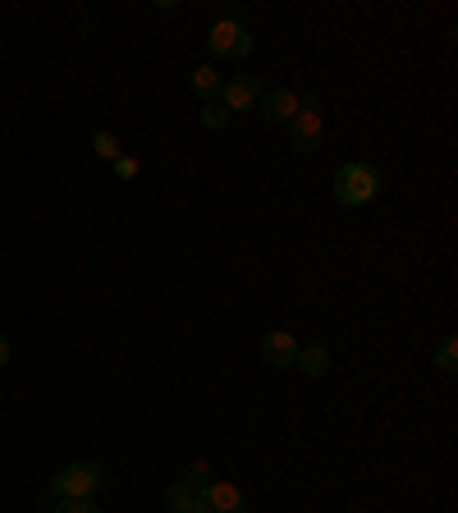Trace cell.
Wrapping results in <instances>:
<instances>
[{"instance_id":"13","label":"cell","mask_w":458,"mask_h":513,"mask_svg":"<svg viewBox=\"0 0 458 513\" xmlns=\"http://www.w3.org/2000/svg\"><path fill=\"white\" fill-rule=\"evenodd\" d=\"M454 362H458V339H454V335H445V339L436 344V367H440L445 376H454V372H458Z\"/></svg>"},{"instance_id":"15","label":"cell","mask_w":458,"mask_h":513,"mask_svg":"<svg viewBox=\"0 0 458 513\" xmlns=\"http://www.w3.org/2000/svg\"><path fill=\"white\" fill-rule=\"evenodd\" d=\"M51 513H101V509L92 500H60Z\"/></svg>"},{"instance_id":"4","label":"cell","mask_w":458,"mask_h":513,"mask_svg":"<svg viewBox=\"0 0 458 513\" xmlns=\"http://www.w3.org/2000/svg\"><path fill=\"white\" fill-rule=\"evenodd\" d=\"M207 46L216 60H248L252 55V33L239 19H216L207 33Z\"/></svg>"},{"instance_id":"6","label":"cell","mask_w":458,"mask_h":513,"mask_svg":"<svg viewBox=\"0 0 458 513\" xmlns=\"http://www.w3.org/2000/svg\"><path fill=\"white\" fill-rule=\"evenodd\" d=\"M262 78L257 74H234V78H225V83H220V106L229 110V115H234V110H252L257 106V101H262Z\"/></svg>"},{"instance_id":"8","label":"cell","mask_w":458,"mask_h":513,"mask_svg":"<svg viewBox=\"0 0 458 513\" xmlns=\"http://www.w3.org/2000/svg\"><path fill=\"white\" fill-rule=\"evenodd\" d=\"M298 349H303V344H298L289 330H271V335L262 339V358L271 362V367H294Z\"/></svg>"},{"instance_id":"5","label":"cell","mask_w":458,"mask_h":513,"mask_svg":"<svg viewBox=\"0 0 458 513\" xmlns=\"http://www.w3.org/2000/svg\"><path fill=\"white\" fill-rule=\"evenodd\" d=\"M193 513H248V500H243V491L229 486V481H207V486H197Z\"/></svg>"},{"instance_id":"14","label":"cell","mask_w":458,"mask_h":513,"mask_svg":"<svg viewBox=\"0 0 458 513\" xmlns=\"http://www.w3.org/2000/svg\"><path fill=\"white\" fill-rule=\"evenodd\" d=\"M197 120H202V129H225L234 115H229L220 101H202V115H197Z\"/></svg>"},{"instance_id":"17","label":"cell","mask_w":458,"mask_h":513,"mask_svg":"<svg viewBox=\"0 0 458 513\" xmlns=\"http://www.w3.org/2000/svg\"><path fill=\"white\" fill-rule=\"evenodd\" d=\"M184 481H193V486H207V463H193V468L184 472Z\"/></svg>"},{"instance_id":"9","label":"cell","mask_w":458,"mask_h":513,"mask_svg":"<svg viewBox=\"0 0 458 513\" xmlns=\"http://www.w3.org/2000/svg\"><path fill=\"white\" fill-rule=\"evenodd\" d=\"M165 504H170V513H193L197 509V486L193 481H170V486H165Z\"/></svg>"},{"instance_id":"16","label":"cell","mask_w":458,"mask_h":513,"mask_svg":"<svg viewBox=\"0 0 458 513\" xmlns=\"http://www.w3.org/2000/svg\"><path fill=\"white\" fill-rule=\"evenodd\" d=\"M115 175L133 179V175H138V161H133V156H120V161H115Z\"/></svg>"},{"instance_id":"12","label":"cell","mask_w":458,"mask_h":513,"mask_svg":"<svg viewBox=\"0 0 458 513\" xmlns=\"http://www.w3.org/2000/svg\"><path fill=\"white\" fill-rule=\"evenodd\" d=\"M92 152H97L101 161H120V138H115L110 129H97L92 133Z\"/></svg>"},{"instance_id":"7","label":"cell","mask_w":458,"mask_h":513,"mask_svg":"<svg viewBox=\"0 0 458 513\" xmlns=\"http://www.w3.org/2000/svg\"><path fill=\"white\" fill-rule=\"evenodd\" d=\"M298 92H289V88H266L262 92V101H257V110H262V120L266 124H289L298 115Z\"/></svg>"},{"instance_id":"18","label":"cell","mask_w":458,"mask_h":513,"mask_svg":"<svg viewBox=\"0 0 458 513\" xmlns=\"http://www.w3.org/2000/svg\"><path fill=\"white\" fill-rule=\"evenodd\" d=\"M5 362H10V339L0 335V367H5Z\"/></svg>"},{"instance_id":"1","label":"cell","mask_w":458,"mask_h":513,"mask_svg":"<svg viewBox=\"0 0 458 513\" xmlns=\"http://www.w3.org/2000/svg\"><path fill=\"white\" fill-rule=\"evenodd\" d=\"M330 193H335L339 207H367L371 197L381 193V175H376V165H367V161H349L335 170Z\"/></svg>"},{"instance_id":"11","label":"cell","mask_w":458,"mask_h":513,"mask_svg":"<svg viewBox=\"0 0 458 513\" xmlns=\"http://www.w3.org/2000/svg\"><path fill=\"white\" fill-rule=\"evenodd\" d=\"M220 83H225V78H220V69H211V65L193 69V92L202 101H216L220 97Z\"/></svg>"},{"instance_id":"3","label":"cell","mask_w":458,"mask_h":513,"mask_svg":"<svg viewBox=\"0 0 458 513\" xmlns=\"http://www.w3.org/2000/svg\"><path fill=\"white\" fill-rule=\"evenodd\" d=\"M284 129H289L294 152H317L321 133H326V124H321V97H303V101H298V115L284 124Z\"/></svg>"},{"instance_id":"10","label":"cell","mask_w":458,"mask_h":513,"mask_svg":"<svg viewBox=\"0 0 458 513\" xmlns=\"http://www.w3.org/2000/svg\"><path fill=\"white\" fill-rule=\"evenodd\" d=\"M294 367H303L307 376H326L330 372V353L321 349V344H307V349H298Z\"/></svg>"},{"instance_id":"2","label":"cell","mask_w":458,"mask_h":513,"mask_svg":"<svg viewBox=\"0 0 458 513\" xmlns=\"http://www.w3.org/2000/svg\"><path fill=\"white\" fill-rule=\"evenodd\" d=\"M106 486H110V472L101 463H69V468H60L51 477V495H60V500H92Z\"/></svg>"}]
</instances>
